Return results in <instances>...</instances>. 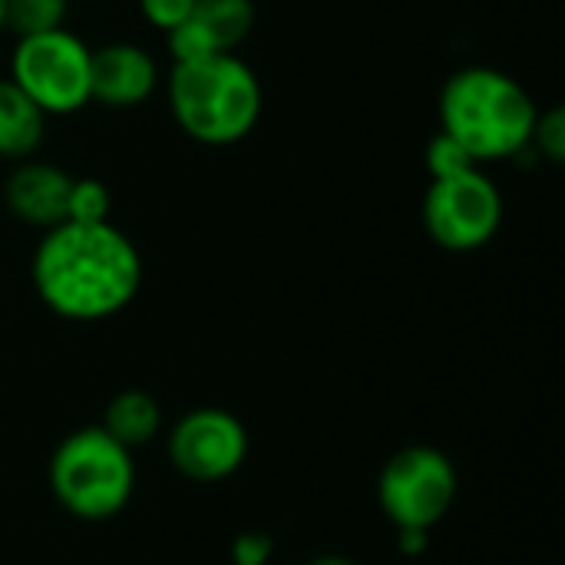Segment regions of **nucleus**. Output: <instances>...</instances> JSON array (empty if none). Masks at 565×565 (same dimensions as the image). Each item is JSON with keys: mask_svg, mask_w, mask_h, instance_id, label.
<instances>
[{"mask_svg": "<svg viewBox=\"0 0 565 565\" xmlns=\"http://www.w3.org/2000/svg\"><path fill=\"white\" fill-rule=\"evenodd\" d=\"M142 252L113 222H60L30 258V281L43 308L73 324L122 315L142 291Z\"/></svg>", "mask_w": 565, "mask_h": 565, "instance_id": "nucleus-1", "label": "nucleus"}, {"mask_svg": "<svg viewBox=\"0 0 565 565\" xmlns=\"http://www.w3.org/2000/svg\"><path fill=\"white\" fill-rule=\"evenodd\" d=\"M437 116L440 132L457 139L480 166H487L516 159L530 149L540 106L513 73L470 63L444 79Z\"/></svg>", "mask_w": 565, "mask_h": 565, "instance_id": "nucleus-2", "label": "nucleus"}, {"mask_svg": "<svg viewBox=\"0 0 565 565\" xmlns=\"http://www.w3.org/2000/svg\"><path fill=\"white\" fill-rule=\"evenodd\" d=\"M166 99L179 132L205 149H228L245 142L265 109L262 79L255 66L238 53L172 63Z\"/></svg>", "mask_w": 565, "mask_h": 565, "instance_id": "nucleus-3", "label": "nucleus"}, {"mask_svg": "<svg viewBox=\"0 0 565 565\" xmlns=\"http://www.w3.org/2000/svg\"><path fill=\"white\" fill-rule=\"evenodd\" d=\"M46 483L53 500L83 523L116 520L136 493L132 450L113 440L99 424L63 437L50 457Z\"/></svg>", "mask_w": 565, "mask_h": 565, "instance_id": "nucleus-4", "label": "nucleus"}, {"mask_svg": "<svg viewBox=\"0 0 565 565\" xmlns=\"http://www.w3.org/2000/svg\"><path fill=\"white\" fill-rule=\"evenodd\" d=\"M10 79L46 119L76 116L93 103V46L66 26L17 36Z\"/></svg>", "mask_w": 565, "mask_h": 565, "instance_id": "nucleus-5", "label": "nucleus"}, {"mask_svg": "<svg viewBox=\"0 0 565 565\" xmlns=\"http://www.w3.org/2000/svg\"><path fill=\"white\" fill-rule=\"evenodd\" d=\"M503 212L507 202L500 185L483 172V166H473L447 179H430L420 202V225L437 248L470 255L500 235Z\"/></svg>", "mask_w": 565, "mask_h": 565, "instance_id": "nucleus-6", "label": "nucleus"}, {"mask_svg": "<svg viewBox=\"0 0 565 565\" xmlns=\"http://www.w3.org/2000/svg\"><path fill=\"white\" fill-rule=\"evenodd\" d=\"M460 477L454 460L427 444L397 450L377 477V503L394 530H434L454 510Z\"/></svg>", "mask_w": 565, "mask_h": 565, "instance_id": "nucleus-7", "label": "nucleus"}, {"mask_svg": "<svg viewBox=\"0 0 565 565\" xmlns=\"http://www.w3.org/2000/svg\"><path fill=\"white\" fill-rule=\"evenodd\" d=\"M252 450L248 427L222 407H195L175 420L166 440L169 463L192 483L232 480Z\"/></svg>", "mask_w": 565, "mask_h": 565, "instance_id": "nucleus-8", "label": "nucleus"}, {"mask_svg": "<svg viewBox=\"0 0 565 565\" xmlns=\"http://www.w3.org/2000/svg\"><path fill=\"white\" fill-rule=\"evenodd\" d=\"M255 20V0H195L192 13L179 26L162 33L166 50L172 63H189L215 53H238V46L252 36Z\"/></svg>", "mask_w": 565, "mask_h": 565, "instance_id": "nucleus-9", "label": "nucleus"}, {"mask_svg": "<svg viewBox=\"0 0 565 565\" xmlns=\"http://www.w3.org/2000/svg\"><path fill=\"white\" fill-rule=\"evenodd\" d=\"M162 83L159 60L132 40H113L93 50V103L103 109H136Z\"/></svg>", "mask_w": 565, "mask_h": 565, "instance_id": "nucleus-10", "label": "nucleus"}, {"mask_svg": "<svg viewBox=\"0 0 565 565\" xmlns=\"http://www.w3.org/2000/svg\"><path fill=\"white\" fill-rule=\"evenodd\" d=\"M70 185L73 175L63 166L43 159H23L13 162V169L3 179V205L17 222L46 232L66 222Z\"/></svg>", "mask_w": 565, "mask_h": 565, "instance_id": "nucleus-11", "label": "nucleus"}, {"mask_svg": "<svg viewBox=\"0 0 565 565\" xmlns=\"http://www.w3.org/2000/svg\"><path fill=\"white\" fill-rule=\"evenodd\" d=\"M46 139V116L36 103L10 79H0V159L23 162L40 152Z\"/></svg>", "mask_w": 565, "mask_h": 565, "instance_id": "nucleus-12", "label": "nucleus"}, {"mask_svg": "<svg viewBox=\"0 0 565 565\" xmlns=\"http://www.w3.org/2000/svg\"><path fill=\"white\" fill-rule=\"evenodd\" d=\"M113 440H119L126 450L146 447L162 434V407L152 394L146 391H119L106 411H103V424H99Z\"/></svg>", "mask_w": 565, "mask_h": 565, "instance_id": "nucleus-13", "label": "nucleus"}, {"mask_svg": "<svg viewBox=\"0 0 565 565\" xmlns=\"http://www.w3.org/2000/svg\"><path fill=\"white\" fill-rule=\"evenodd\" d=\"M70 0H7V30L17 36L66 26Z\"/></svg>", "mask_w": 565, "mask_h": 565, "instance_id": "nucleus-14", "label": "nucleus"}, {"mask_svg": "<svg viewBox=\"0 0 565 565\" xmlns=\"http://www.w3.org/2000/svg\"><path fill=\"white\" fill-rule=\"evenodd\" d=\"M113 192L99 179H73L66 199V222H109Z\"/></svg>", "mask_w": 565, "mask_h": 565, "instance_id": "nucleus-15", "label": "nucleus"}, {"mask_svg": "<svg viewBox=\"0 0 565 565\" xmlns=\"http://www.w3.org/2000/svg\"><path fill=\"white\" fill-rule=\"evenodd\" d=\"M473 166H480L457 139H450L447 132H434L430 139H427V149H424V169H427V175L430 179H447V175H457V172H467V169H473Z\"/></svg>", "mask_w": 565, "mask_h": 565, "instance_id": "nucleus-16", "label": "nucleus"}, {"mask_svg": "<svg viewBox=\"0 0 565 565\" xmlns=\"http://www.w3.org/2000/svg\"><path fill=\"white\" fill-rule=\"evenodd\" d=\"M530 149L536 152V159H540V162L563 166L565 162V109L563 106H546V109L536 116Z\"/></svg>", "mask_w": 565, "mask_h": 565, "instance_id": "nucleus-17", "label": "nucleus"}, {"mask_svg": "<svg viewBox=\"0 0 565 565\" xmlns=\"http://www.w3.org/2000/svg\"><path fill=\"white\" fill-rule=\"evenodd\" d=\"M136 7L152 30L169 33L172 26H179L192 13L195 0H136Z\"/></svg>", "mask_w": 565, "mask_h": 565, "instance_id": "nucleus-18", "label": "nucleus"}, {"mask_svg": "<svg viewBox=\"0 0 565 565\" xmlns=\"http://www.w3.org/2000/svg\"><path fill=\"white\" fill-rule=\"evenodd\" d=\"M275 556V540L262 530L238 533L232 543V565H268Z\"/></svg>", "mask_w": 565, "mask_h": 565, "instance_id": "nucleus-19", "label": "nucleus"}, {"mask_svg": "<svg viewBox=\"0 0 565 565\" xmlns=\"http://www.w3.org/2000/svg\"><path fill=\"white\" fill-rule=\"evenodd\" d=\"M427 546H430V530H397V550H401V556L417 559V556L427 553Z\"/></svg>", "mask_w": 565, "mask_h": 565, "instance_id": "nucleus-20", "label": "nucleus"}, {"mask_svg": "<svg viewBox=\"0 0 565 565\" xmlns=\"http://www.w3.org/2000/svg\"><path fill=\"white\" fill-rule=\"evenodd\" d=\"M305 565H358L354 559H348V556H338V553H324V556H315L311 563Z\"/></svg>", "mask_w": 565, "mask_h": 565, "instance_id": "nucleus-21", "label": "nucleus"}, {"mask_svg": "<svg viewBox=\"0 0 565 565\" xmlns=\"http://www.w3.org/2000/svg\"><path fill=\"white\" fill-rule=\"evenodd\" d=\"M0 33H7V0H0Z\"/></svg>", "mask_w": 565, "mask_h": 565, "instance_id": "nucleus-22", "label": "nucleus"}]
</instances>
